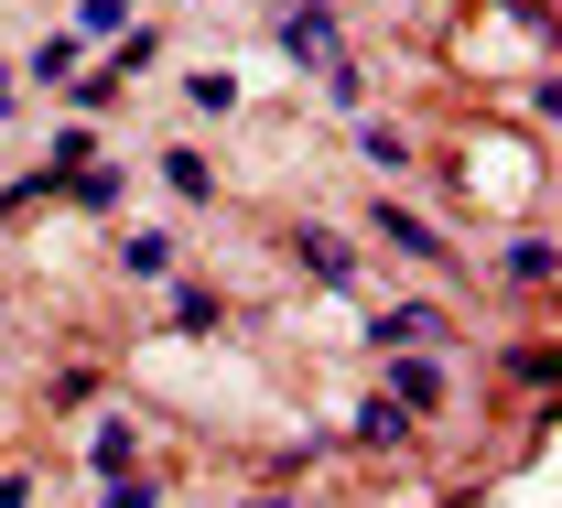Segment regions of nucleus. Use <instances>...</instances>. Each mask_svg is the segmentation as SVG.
Instances as JSON below:
<instances>
[{"label": "nucleus", "instance_id": "nucleus-1", "mask_svg": "<svg viewBox=\"0 0 562 508\" xmlns=\"http://www.w3.org/2000/svg\"><path fill=\"white\" fill-rule=\"evenodd\" d=\"M281 44H292L303 66H347V55H336V22H325L314 0H292V11H281Z\"/></svg>", "mask_w": 562, "mask_h": 508}, {"label": "nucleus", "instance_id": "nucleus-2", "mask_svg": "<svg viewBox=\"0 0 562 508\" xmlns=\"http://www.w3.org/2000/svg\"><path fill=\"white\" fill-rule=\"evenodd\" d=\"M303 238V260H314V282H357V249L336 238V227H292Z\"/></svg>", "mask_w": 562, "mask_h": 508}, {"label": "nucleus", "instance_id": "nucleus-3", "mask_svg": "<svg viewBox=\"0 0 562 508\" xmlns=\"http://www.w3.org/2000/svg\"><path fill=\"white\" fill-rule=\"evenodd\" d=\"M401 433H412V411H401L390 390H379V400H357V443H401Z\"/></svg>", "mask_w": 562, "mask_h": 508}, {"label": "nucleus", "instance_id": "nucleus-4", "mask_svg": "<svg viewBox=\"0 0 562 508\" xmlns=\"http://www.w3.org/2000/svg\"><path fill=\"white\" fill-rule=\"evenodd\" d=\"M379 238H390V249H412V260H443V238H432L422 217H401V206H379Z\"/></svg>", "mask_w": 562, "mask_h": 508}, {"label": "nucleus", "instance_id": "nucleus-5", "mask_svg": "<svg viewBox=\"0 0 562 508\" xmlns=\"http://www.w3.org/2000/svg\"><path fill=\"white\" fill-rule=\"evenodd\" d=\"M390 400H401V411H432V400H443V368H401Z\"/></svg>", "mask_w": 562, "mask_h": 508}, {"label": "nucleus", "instance_id": "nucleus-6", "mask_svg": "<svg viewBox=\"0 0 562 508\" xmlns=\"http://www.w3.org/2000/svg\"><path fill=\"white\" fill-rule=\"evenodd\" d=\"M173 325H184V336H206V325H216V292L184 282V292H173Z\"/></svg>", "mask_w": 562, "mask_h": 508}, {"label": "nucleus", "instance_id": "nucleus-7", "mask_svg": "<svg viewBox=\"0 0 562 508\" xmlns=\"http://www.w3.org/2000/svg\"><path fill=\"white\" fill-rule=\"evenodd\" d=\"M508 282H552V238H519L508 249Z\"/></svg>", "mask_w": 562, "mask_h": 508}, {"label": "nucleus", "instance_id": "nucleus-8", "mask_svg": "<svg viewBox=\"0 0 562 508\" xmlns=\"http://www.w3.org/2000/svg\"><path fill=\"white\" fill-rule=\"evenodd\" d=\"M131 271H173V238H151V227H131V249H120Z\"/></svg>", "mask_w": 562, "mask_h": 508}, {"label": "nucleus", "instance_id": "nucleus-9", "mask_svg": "<svg viewBox=\"0 0 562 508\" xmlns=\"http://www.w3.org/2000/svg\"><path fill=\"white\" fill-rule=\"evenodd\" d=\"M76 22H87V33H120V22H131V0H87Z\"/></svg>", "mask_w": 562, "mask_h": 508}, {"label": "nucleus", "instance_id": "nucleus-10", "mask_svg": "<svg viewBox=\"0 0 562 508\" xmlns=\"http://www.w3.org/2000/svg\"><path fill=\"white\" fill-rule=\"evenodd\" d=\"M22 498H33V476H0V508H22Z\"/></svg>", "mask_w": 562, "mask_h": 508}, {"label": "nucleus", "instance_id": "nucleus-11", "mask_svg": "<svg viewBox=\"0 0 562 508\" xmlns=\"http://www.w3.org/2000/svg\"><path fill=\"white\" fill-rule=\"evenodd\" d=\"M249 508H292V498H249Z\"/></svg>", "mask_w": 562, "mask_h": 508}]
</instances>
